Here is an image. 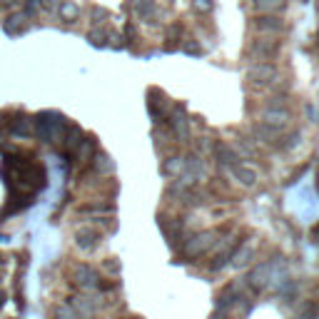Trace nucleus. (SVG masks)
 Wrapping results in <instances>:
<instances>
[{
  "instance_id": "nucleus-5",
  "label": "nucleus",
  "mask_w": 319,
  "mask_h": 319,
  "mask_svg": "<svg viewBox=\"0 0 319 319\" xmlns=\"http://www.w3.org/2000/svg\"><path fill=\"white\" fill-rule=\"evenodd\" d=\"M230 170L234 172V177H239V182H242V185H250V187H252V185L257 182V174H255V170H250V167H244V165H239V162H237V165H232Z\"/></svg>"
},
{
  "instance_id": "nucleus-10",
  "label": "nucleus",
  "mask_w": 319,
  "mask_h": 319,
  "mask_svg": "<svg viewBox=\"0 0 319 319\" xmlns=\"http://www.w3.org/2000/svg\"><path fill=\"white\" fill-rule=\"evenodd\" d=\"M277 50V43H255V48H252V53L255 55H260V53H274Z\"/></svg>"
},
{
  "instance_id": "nucleus-13",
  "label": "nucleus",
  "mask_w": 319,
  "mask_h": 319,
  "mask_svg": "<svg viewBox=\"0 0 319 319\" xmlns=\"http://www.w3.org/2000/svg\"><path fill=\"white\" fill-rule=\"evenodd\" d=\"M195 5H197L200 10H209V3H204V0H195Z\"/></svg>"
},
{
  "instance_id": "nucleus-12",
  "label": "nucleus",
  "mask_w": 319,
  "mask_h": 319,
  "mask_svg": "<svg viewBox=\"0 0 319 319\" xmlns=\"http://www.w3.org/2000/svg\"><path fill=\"white\" fill-rule=\"evenodd\" d=\"M55 317H58V319H75V314H73V312H70V314H65V307H58Z\"/></svg>"
},
{
  "instance_id": "nucleus-4",
  "label": "nucleus",
  "mask_w": 319,
  "mask_h": 319,
  "mask_svg": "<svg viewBox=\"0 0 319 319\" xmlns=\"http://www.w3.org/2000/svg\"><path fill=\"white\" fill-rule=\"evenodd\" d=\"M209 244H212V234L209 232L197 234L195 239H190V244H187V255H200V252H204Z\"/></svg>"
},
{
  "instance_id": "nucleus-7",
  "label": "nucleus",
  "mask_w": 319,
  "mask_h": 319,
  "mask_svg": "<svg viewBox=\"0 0 319 319\" xmlns=\"http://www.w3.org/2000/svg\"><path fill=\"white\" fill-rule=\"evenodd\" d=\"M255 28L269 30V32H279L285 25H282V20H277L274 15H264V18H257V20H255Z\"/></svg>"
},
{
  "instance_id": "nucleus-1",
  "label": "nucleus",
  "mask_w": 319,
  "mask_h": 319,
  "mask_svg": "<svg viewBox=\"0 0 319 319\" xmlns=\"http://www.w3.org/2000/svg\"><path fill=\"white\" fill-rule=\"evenodd\" d=\"M274 75H277V70H274L272 62H257V65H252L250 73H247V78H250L255 85H264V83H269V78H274Z\"/></svg>"
},
{
  "instance_id": "nucleus-9",
  "label": "nucleus",
  "mask_w": 319,
  "mask_h": 319,
  "mask_svg": "<svg viewBox=\"0 0 319 319\" xmlns=\"http://www.w3.org/2000/svg\"><path fill=\"white\" fill-rule=\"evenodd\" d=\"M78 13H80V10H78L73 3H62V5H60V15H62L65 20H75Z\"/></svg>"
},
{
  "instance_id": "nucleus-2",
  "label": "nucleus",
  "mask_w": 319,
  "mask_h": 319,
  "mask_svg": "<svg viewBox=\"0 0 319 319\" xmlns=\"http://www.w3.org/2000/svg\"><path fill=\"white\" fill-rule=\"evenodd\" d=\"M287 122H290V113H287L285 108H269V110L264 113V125H269V127H274V130H282Z\"/></svg>"
},
{
  "instance_id": "nucleus-8",
  "label": "nucleus",
  "mask_w": 319,
  "mask_h": 319,
  "mask_svg": "<svg viewBox=\"0 0 319 319\" xmlns=\"http://www.w3.org/2000/svg\"><path fill=\"white\" fill-rule=\"evenodd\" d=\"M75 239H78V247H80V250H92V247L97 244V234L92 232V230H80V232L75 234Z\"/></svg>"
},
{
  "instance_id": "nucleus-14",
  "label": "nucleus",
  "mask_w": 319,
  "mask_h": 319,
  "mask_svg": "<svg viewBox=\"0 0 319 319\" xmlns=\"http://www.w3.org/2000/svg\"><path fill=\"white\" fill-rule=\"evenodd\" d=\"M8 3H20V0H8Z\"/></svg>"
},
{
  "instance_id": "nucleus-6",
  "label": "nucleus",
  "mask_w": 319,
  "mask_h": 319,
  "mask_svg": "<svg viewBox=\"0 0 319 319\" xmlns=\"http://www.w3.org/2000/svg\"><path fill=\"white\" fill-rule=\"evenodd\" d=\"M285 0H255V8L262 10V13H267V15H274V13H279V10H285Z\"/></svg>"
},
{
  "instance_id": "nucleus-11",
  "label": "nucleus",
  "mask_w": 319,
  "mask_h": 319,
  "mask_svg": "<svg viewBox=\"0 0 319 319\" xmlns=\"http://www.w3.org/2000/svg\"><path fill=\"white\" fill-rule=\"evenodd\" d=\"M23 25H25V18H23V15H15L13 23H8V30H20Z\"/></svg>"
},
{
  "instance_id": "nucleus-3",
  "label": "nucleus",
  "mask_w": 319,
  "mask_h": 319,
  "mask_svg": "<svg viewBox=\"0 0 319 319\" xmlns=\"http://www.w3.org/2000/svg\"><path fill=\"white\" fill-rule=\"evenodd\" d=\"M75 282L83 285V287H97V285H100V282H97V272L90 269V267H78V269H75Z\"/></svg>"
}]
</instances>
